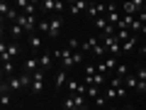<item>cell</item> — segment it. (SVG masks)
<instances>
[{
  "label": "cell",
  "mask_w": 146,
  "mask_h": 110,
  "mask_svg": "<svg viewBox=\"0 0 146 110\" xmlns=\"http://www.w3.org/2000/svg\"><path fill=\"white\" fill-rule=\"evenodd\" d=\"M100 42H102L105 49H107V56L119 59V54H122V42L117 39V34H115V37H100Z\"/></svg>",
  "instance_id": "1"
},
{
  "label": "cell",
  "mask_w": 146,
  "mask_h": 110,
  "mask_svg": "<svg viewBox=\"0 0 146 110\" xmlns=\"http://www.w3.org/2000/svg\"><path fill=\"white\" fill-rule=\"evenodd\" d=\"M20 56V44L17 42H10V44H0V59L3 61H15V59Z\"/></svg>",
  "instance_id": "2"
},
{
  "label": "cell",
  "mask_w": 146,
  "mask_h": 110,
  "mask_svg": "<svg viewBox=\"0 0 146 110\" xmlns=\"http://www.w3.org/2000/svg\"><path fill=\"white\" fill-rule=\"evenodd\" d=\"M15 25H20L27 34H34V30L39 27V20H36L34 15H20V20H17Z\"/></svg>",
  "instance_id": "3"
},
{
  "label": "cell",
  "mask_w": 146,
  "mask_h": 110,
  "mask_svg": "<svg viewBox=\"0 0 146 110\" xmlns=\"http://www.w3.org/2000/svg\"><path fill=\"white\" fill-rule=\"evenodd\" d=\"M105 17H107V22H110L112 27H119L122 15H119V7H117V5H107V12H105Z\"/></svg>",
  "instance_id": "4"
},
{
  "label": "cell",
  "mask_w": 146,
  "mask_h": 110,
  "mask_svg": "<svg viewBox=\"0 0 146 110\" xmlns=\"http://www.w3.org/2000/svg\"><path fill=\"white\" fill-rule=\"evenodd\" d=\"M44 73H46V71H42V68L34 73V78H32V88H29L32 93H42V91H44Z\"/></svg>",
  "instance_id": "5"
},
{
  "label": "cell",
  "mask_w": 146,
  "mask_h": 110,
  "mask_svg": "<svg viewBox=\"0 0 146 110\" xmlns=\"http://www.w3.org/2000/svg\"><path fill=\"white\" fill-rule=\"evenodd\" d=\"M39 5L44 7V12H61L63 7H66V5L61 3V0H42Z\"/></svg>",
  "instance_id": "6"
},
{
  "label": "cell",
  "mask_w": 146,
  "mask_h": 110,
  "mask_svg": "<svg viewBox=\"0 0 146 110\" xmlns=\"http://www.w3.org/2000/svg\"><path fill=\"white\" fill-rule=\"evenodd\" d=\"M61 27H63L61 17H51V20H49V39H56V37L61 34Z\"/></svg>",
  "instance_id": "7"
},
{
  "label": "cell",
  "mask_w": 146,
  "mask_h": 110,
  "mask_svg": "<svg viewBox=\"0 0 146 110\" xmlns=\"http://www.w3.org/2000/svg\"><path fill=\"white\" fill-rule=\"evenodd\" d=\"M66 7H68V12H71L73 17H78L80 12H88V7H90V3H85V0H83V3H80V0H78V3H68Z\"/></svg>",
  "instance_id": "8"
},
{
  "label": "cell",
  "mask_w": 146,
  "mask_h": 110,
  "mask_svg": "<svg viewBox=\"0 0 146 110\" xmlns=\"http://www.w3.org/2000/svg\"><path fill=\"white\" fill-rule=\"evenodd\" d=\"M36 5L39 3H34V0H17V7H22V15H34Z\"/></svg>",
  "instance_id": "9"
},
{
  "label": "cell",
  "mask_w": 146,
  "mask_h": 110,
  "mask_svg": "<svg viewBox=\"0 0 146 110\" xmlns=\"http://www.w3.org/2000/svg\"><path fill=\"white\" fill-rule=\"evenodd\" d=\"M36 59H39V66H42V71H46V68L54 66V52H42Z\"/></svg>",
  "instance_id": "10"
},
{
  "label": "cell",
  "mask_w": 146,
  "mask_h": 110,
  "mask_svg": "<svg viewBox=\"0 0 146 110\" xmlns=\"http://www.w3.org/2000/svg\"><path fill=\"white\" fill-rule=\"evenodd\" d=\"M27 44H29V49H32V52H39V49L44 47V37L34 32V34H29V37H27Z\"/></svg>",
  "instance_id": "11"
},
{
  "label": "cell",
  "mask_w": 146,
  "mask_h": 110,
  "mask_svg": "<svg viewBox=\"0 0 146 110\" xmlns=\"http://www.w3.org/2000/svg\"><path fill=\"white\" fill-rule=\"evenodd\" d=\"M66 88L71 91L73 95H85V93H88V83H78V81H68Z\"/></svg>",
  "instance_id": "12"
},
{
  "label": "cell",
  "mask_w": 146,
  "mask_h": 110,
  "mask_svg": "<svg viewBox=\"0 0 146 110\" xmlns=\"http://www.w3.org/2000/svg\"><path fill=\"white\" fill-rule=\"evenodd\" d=\"M39 68L42 66H39V59L36 56H27L25 59V73H36Z\"/></svg>",
  "instance_id": "13"
},
{
  "label": "cell",
  "mask_w": 146,
  "mask_h": 110,
  "mask_svg": "<svg viewBox=\"0 0 146 110\" xmlns=\"http://www.w3.org/2000/svg\"><path fill=\"white\" fill-rule=\"evenodd\" d=\"M98 44H100V39H98V37H88V39H85V42L83 44H80V52H93V49L95 47H98Z\"/></svg>",
  "instance_id": "14"
},
{
  "label": "cell",
  "mask_w": 146,
  "mask_h": 110,
  "mask_svg": "<svg viewBox=\"0 0 146 110\" xmlns=\"http://www.w3.org/2000/svg\"><path fill=\"white\" fill-rule=\"evenodd\" d=\"M68 81H71V78H68V73L66 71H58L56 78H54V88H63V86H68Z\"/></svg>",
  "instance_id": "15"
},
{
  "label": "cell",
  "mask_w": 146,
  "mask_h": 110,
  "mask_svg": "<svg viewBox=\"0 0 146 110\" xmlns=\"http://www.w3.org/2000/svg\"><path fill=\"white\" fill-rule=\"evenodd\" d=\"M136 44H139V34H131L129 39H127L124 44H122V52H134Z\"/></svg>",
  "instance_id": "16"
},
{
  "label": "cell",
  "mask_w": 146,
  "mask_h": 110,
  "mask_svg": "<svg viewBox=\"0 0 146 110\" xmlns=\"http://www.w3.org/2000/svg\"><path fill=\"white\" fill-rule=\"evenodd\" d=\"M124 86H127V91H136V86H139V78H136V73H129L124 78Z\"/></svg>",
  "instance_id": "17"
},
{
  "label": "cell",
  "mask_w": 146,
  "mask_h": 110,
  "mask_svg": "<svg viewBox=\"0 0 146 110\" xmlns=\"http://www.w3.org/2000/svg\"><path fill=\"white\" fill-rule=\"evenodd\" d=\"M7 86H10V91H22V88H25L20 76H12V78H7Z\"/></svg>",
  "instance_id": "18"
},
{
  "label": "cell",
  "mask_w": 146,
  "mask_h": 110,
  "mask_svg": "<svg viewBox=\"0 0 146 110\" xmlns=\"http://www.w3.org/2000/svg\"><path fill=\"white\" fill-rule=\"evenodd\" d=\"M12 71H15V61H3V76L12 78Z\"/></svg>",
  "instance_id": "19"
},
{
  "label": "cell",
  "mask_w": 146,
  "mask_h": 110,
  "mask_svg": "<svg viewBox=\"0 0 146 110\" xmlns=\"http://www.w3.org/2000/svg\"><path fill=\"white\" fill-rule=\"evenodd\" d=\"M85 98H90V100L100 98V86H88V93H85Z\"/></svg>",
  "instance_id": "20"
},
{
  "label": "cell",
  "mask_w": 146,
  "mask_h": 110,
  "mask_svg": "<svg viewBox=\"0 0 146 110\" xmlns=\"http://www.w3.org/2000/svg\"><path fill=\"white\" fill-rule=\"evenodd\" d=\"M22 34H25V30H22L20 25H10V37H12V39H20Z\"/></svg>",
  "instance_id": "21"
},
{
  "label": "cell",
  "mask_w": 146,
  "mask_h": 110,
  "mask_svg": "<svg viewBox=\"0 0 146 110\" xmlns=\"http://www.w3.org/2000/svg\"><path fill=\"white\" fill-rule=\"evenodd\" d=\"M115 76H117V78H127V76H129V68H127V64H119V66H117Z\"/></svg>",
  "instance_id": "22"
},
{
  "label": "cell",
  "mask_w": 146,
  "mask_h": 110,
  "mask_svg": "<svg viewBox=\"0 0 146 110\" xmlns=\"http://www.w3.org/2000/svg\"><path fill=\"white\" fill-rule=\"evenodd\" d=\"M129 37H131V32H129V30H117V39H119L122 44H124Z\"/></svg>",
  "instance_id": "23"
},
{
  "label": "cell",
  "mask_w": 146,
  "mask_h": 110,
  "mask_svg": "<svg viewBox=\"0 0 146 110\" xmlns=\"http://www.w3.org/2000/svg\"><path fill=\"white\" fill-rule=\"evenodd\" d=\"M66 47L71 49V52H80V42L76 39V37H73V39H68V44H66Z\"/></svg>",
  "instance_id": "24"
},
{
  "label": "cell",
  "mask_w": 146,
  "mask_h": 110,
  "mask_svg": "<svg viewBox=\"0 0 146 110\" xmlns=\"http://www.w3.org/2000/svg\"><path fill=\"white\" fill-rule=\"evenodd\" d=\"M136 78L146 83V66H139V68H136Z\"/></svg>",
  "instance_id": "25"
},
{
  "label": "cell",
  "mask_w": 146,
  "mask_h": 110,
  "mask_svg": "<svg viewBox=\"0 0 146 110\" xmlns=\"http://www.w3.org/2000/svg\"><path fill=\"white\" fill-rule=\"evenodd\" d=\"M136 93H146V83H144V81H139V86H136Z\"/></svg>",
  "instance_id": "26"
},
{
  "label": "cell",
  "mask_w": 146,
  "mask_h": 110,
  "mask_svg": "<svg viewBox=\"0 0 146 110\" xmlns=\"http://www.w3.org/2000/svg\"><path fill=\"white\" fill-rule=\"evenodd\" d=\"M139 52H141V56H146V39H144V44L139 47Z\"/></svg>",
  "instance_id": "27"
},
{
  "label": "cell",
  "mask_w": 146,
  "mask_h": 110,
  "mask_svg": "<svg viewBox=\"0 0 146 110\" xmlns=\"http://www.w3.org/2000/svg\"><path fill=\"white\" fill-rule=\"evenodd\" d=\"M122 110H131V108H129V105H122Z\"/></svg>",
  "instance_id": "28"
},
{
  "label": "cell",
  "mask_w": 146,
  "mask_h": 110,
  "mask_svg": "<svg viewBox=\"0 0 146 110\" xmlns=\"http://www.w3.org/2000/svg\"><path fill=\"white\" fill-rule=\"evenodd\" d=\"M144 10H146V5H144Z\"/></svg>",
  "instance_id": "29"
}]
</instances>
